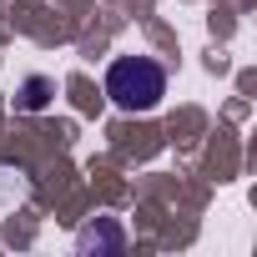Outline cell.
Returning <instances> with one entry per match:
<instances>
[{"instance_id":"2","label":"cell","mask_w":257,"mask_h":257,"mask_svg":"<svg viewBox=\"0 0 257 257\" xmlns=\"http://www.w3.org/2000/svg\"><path fill=\"white\" fill-rule=\"evenodd\" d=\"M46 101H51V81L46 76H31L26 81V96H21V111H46Z\"/></svg>"},{"instance_id":"3","label":"cell","mask_w":257,"mask_h":257,"mask_svg":"<svg viewBox=\"0 0 257 257\" xmlns=\"http://www.w3.org/2000/svg\"><path fill=\"white\" fill-rule=\"evenodd\" d=\"M96 242H101V247H121V227H86V232H81V252L96 247Z\"/></svg>"},{"instance_id":"1","label":"cell","mask_w":257,"mask_h":257,"mask_svg":"<svg viewBox=\"0 0 257 257\" xmlns=\"http://www.w3.org/2000/svg\"><path fill=\"white\" fill-rule=\"evenodd\" d=\"M106 96H111V106L132 111V116L157 111L162 96H167V71H162V61H152V56H116V61L106 66Z\"/></svg>"}]
</instances>
